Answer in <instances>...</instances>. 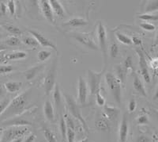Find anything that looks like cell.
I'll list each match as a JSON object with an SVG mask.
<instances>
[{
  "instance_id": "29",
  "label": "cell",
  "mask_w": 158,
  "mask_h": 142,
  "mask_svg": "<svg viewBox=\"0 0 158 142\" xmlns=\"http://www.w3.org/2000/svg\"><path fill=\"white\" fill-rule=\"evenodd\" d=\"M115 37H116L117 40H118V42H120V43L123 44V45H132L131 38H129L128 36H127V35L123 34V33H122L116 32L115 33Z\"/></svg>"
},
{
  "instance_id": "47",
  "label": "cell",
  "mask_w": 158,
  "mask_h": 142,
  "mask_svg": "<svg viewBox=\"0 0 158 142\" xmlns=\"http://www.w3.org/2000/svg\"><path fill=\"white\" fill-rule=\"evenodd\" d=\"M131 41H132V44H135V45H142V41L138 37H134Z\"/></svg>"
},
{
  "instance_id": "32",
  "label": "cell",
  "mask_w": 158,
  "mask_h": 142,
  "mask_svg": "<svg viewBox=\"0 0 158 142\" xmlns=\"http://www.w3.org/2000/svg\"><path fill=\"white\" fill-rule=\"evenodd\" d=\"M158 10V1L157 0H155V1H149V3H147L146 7H145V14L146 13H151L154 12Z\"/></svg>"
},
{
  "instance_id": "12",
  "label": "cell",
  "mask_w": 158,
  "mask_h": 142,
  "mask_svg": "<svg viewBox=\"0 0 158 142\" xmlns=\"http://www.w3.org/2000/svg\"><path fill=\"white\" fill-rule=\"evenodd\" d=\"M129 134V122L126 113H123L121 120L120 128H119V141L127 142Z\"/></svg>"
},
{
  "instance_id": "46",
  "label": "cell",
  "mask_w": 158,
  "mask_h": 142,
  "mask_svg": "<svg viewBox=\"0 0 158 142\" xmlns=\"http://www.w3.org/2000/svg\"><path fill=\"white\" fill-rule=\"evenodd\" d=\"M6 11H7L6 5H5L3 2H1V3H0V15H5L6 14Z\"/></svg>"
},
{
  "instance_id": "24",
  "label": "cell",
  "mask_w": 158,
  "mask_h": 142,
  "mask_svg": "<svg viewBox=\"0 0 158 142\" xmlns=\"http://www.w3.org/2000/svg\"><path fill=\"white\" fill-rule=\"evenodd\" d=\"M43 68H44L43 64H39V65H36V66H33L32 67V68H30V69H27V70L24 72L25 79H27V80H31V79H32L35 76H36V75H37L38 72L43 69Z\"/></svg>"
},
{
  "instance_id": "31",
  "label": "cell",
  "mask_w": 158,
  "mask_h": 142,
  "mask_svg": "<svg viewBox=\"0 0 158 142\" xmlns=\"http://www.w3.org/2000/svg\"><path fill=\"white\" fill-rule=\"evenodd\" d=\"M5 44L8 46L10 47H15L19 46L22 44V42L20 41L19 38L16 36H10L7 38L5 41Z\"/></svg>"
},
{
  "instance_id": "35",
  "label": "cell",
  "mask_w": 158,
  "mask_h": 142,
  "mask_svg": "<svg viewBox=\"0 0 158 142\" xmlns=\"http://www.w3.org/2000/svg\"><path fill=\"white\" fill-rule=\"evenodd\" d=\"M51 52L48 50H40L38 52L37 58L40 61H45L51 56Z\"/></svg>"
},
{
  "instance_id": "50",
  "label": "cell",
  "mask_w": 158,
  "mask_h": 142,
  "mask_svg": "<svg viewBox=\"0 0 158 142\" xmlns=\"http://www.w3.org/2000/svg\"><path fill=\"white\" fill-rule=\"evenodd\" d=\"M87 141H88V137H85V138H84L83 140H80V141L78 142H87Z\"/></svg>"
},
{
  "instance_id": "33",
  "label": "cell",
  "mask_w": 158,
  "mask_h": 142,
  "mask_svg": "<svg viewBox=\"0 0 158 142\" xmlns=\"http://www.w3.org/2000/svg\"><path fill=\"white\" fill-rule=\"evenodd\" d=\"M138 18L144 21V22H152V21L156 22L158 19V16L156 15H151V14H142L138 16Z\"/></svg>"
},
{
  "instance_id": "22",
  "label": "cell",
  "mask_w": 158,
  "mask_h": 142,
  "mask_svg": "<svg viewBox=\"0 0 158 142\" xmlns=\"http://www.w3.org/2000/svg\"><path fill=\"white\" fill-rule=\"evenodd\" d=\"M88 22L81 18H74L70 19L69 21L63 24V26H70V27H81L88 25Z\"/></svg>"
},
{
  "instance_id": "45",
  "label": "cell",
  "mask_w": 158,
  "mask_h": 142,
  "mask_svg": "<svg viewBox=\"0 0 158 142\" xmlns=\"http://www.w3.org/2000/svg\"><path fill=\"white\" fill-rule=\"evenodd\" d=\"M36 138V135L33 134V133H30V134L27 135L26 137H24L23 141L22 142H34Z\"/></svg>"
},
{
  "instance_id": "43",
  "label": "cell",
  "mask_w": 158,
  "mask_h": 142,
  "mask_svg": "<svg viewBox=\"0 0 158 142\" xmlns=\"http://www.w3.org/2000/svg\"><path fill=\"white\" fill-rule=\"evenodd\" d=\"M14 70V68L11 65H0V74L10 73Z\"/></svg>"
},
{
  "instance_id": "52",
  "label": "cell",
  "mask_w": 158,
  "mask_h": 142,
  "mask_svg": "<svg viewBox=\"0 0 158 142\" xmlns=\"http://www.w3.org/2000/svg\"><path fill=\"white\" fill-rule=\"evenodd\" d=\"M1 140H2V137L0 136V142H1Z\"/></svg>"
},
{
  "instance_id": "23",
  "label": "cell",
  "mask_w": 158,
  "mask_h": 142,
  "mask_svg": "<svg viewBox=\"0 0 158 142\" xmlns=\"http://www.w3.org/2000/svg\"><path fill=\"white\" fill-rule=\"evenodd\" d=\"M128 71L123 68L122 64H117L115 66V72H116V78L120 81L122 85L125 84L127 79V75Z\"/></svg>"
},
{
  "instance_id": "20",
  "label": "cell",
  "mask_w": 158,
  "mask_h": 142,
  "mask_svg": "<svg viewBox=\"0 0 158 142\" xmlns=\"http://www.w3.org/2000/svg\"><path fill=\"white\" fill-rule=\"evenodd\" d=\"M44 113L45 118L48 121L53 122L55 121V112L54 107L52 106V103L49 100H47L44 103Z\"/></svg>"
},
{
  "instance_id": "36",
  "label": "cell",
  "mask_w": 158,
  "mask_h": 142,
  "mask_svg": "<svg viewBox=\"0 0 158 142\" xmlns=\"http://www.w3.org/2000/svg\"><path fill=\"white\" fill-rule=\"evenodd\" d=\"M118 52H119V49H118V45L115 42H113L110 46V56L111 58L116 57L118 56Z\"/></svg>"
},
{
  "instance_id": "9",
  "label": "cell",
  "mask_w": 158,
  "mask_h": 142,
  "mask_svg": "<svg viewBox=\"0 0 158 142\" xmlns=\"http://www.w3.org/2000/svg\"><path fill=\"white\" fill-rule=\"evenodd\" d=\"M136 52L138 56V60H139V67H140V72L142 74L143 79L145 82L147 83H150L151 78H150V74H149V69H148V64L146 62V58L144 52L142 50L139 49H136Z\"/></svg>"
},
{
  "instance_id": "2",
  "label": "cell",
  "mask_w": 158,
  "mask_h": 142,
  "mask_svg": "<svg viewBox=\"0 0 158 142\" xmlns=\"http://www.w3.org/2000/svg\"><path fill=\"white\" fill-rule=\"evenodd\" d=\"M105 81L115 101L120 106L122 103V84L120 81L111 72H107L105 74Z\"/></svg>"
},
{
  "instance_id": "30",
  "label": "cell",
  "mask_w": 158,
  "mask_h": 142,
  "mask_svg": "<svg viewBox=\"0 0 158 142\" xmlns=\"http://www.w3.org/2000/svg\"><path fill=\"white\" fill-rule=\"evenodd\" d=\"M22 42H23L25 45H26L27 46L29 47H32V48H37L39 46V44L38 42H36V40L33 37H30V36H26L22 38Z\"/></svg>"
},
{
  "instance_id": "25",
  "label": "cell",
  "mask_w": 158,
  "mask_h": 142,
  "mask_svg": "<svg viewBox=\"0 0 158 142\" xmlns=\"http://www.w3.org/2000/svg\"><path fill=\"white\" fill-rule=\"evenodd\" d=\"M22 82H15V81H9L4 84V87L10 93H15L22 88Z\"/></svg>"
},
{
  "instance_id": "48",
  "label": "cell",
  "mask_w": 158,
  "mask_h": 142,
  "mask_svg": "<svg viewBox=\"0 0 158 142\" xmlns=\"http://www.w3.org/2000/svg\"><path fill=\"white\" fill-rule=\"evenodd\" d=\"M150 140H149V137H147L146 136H144V135H142L140 137H138V140H137L136 142H149Z\"/></svg>"
},
{
  "instance_id": "34",
  "label": "cell",
  "mask_w": 158,
  "mask_h": 142,
  "mask_svg": "<svg viewBox=\"0 0 158 142\" xmlns=\"http://www.w3.org/2000/svg\"><path fill=\"white\" fill-rule=\"evenodd\" d=\"M10 103V98H6V99L0 101V116L2 115V113L5 112V110L7 109Z\"/></svg>"
},
{
  "instance_id": "49",
  "label": "cell",
  "mask_w": 158,
  "mask_h": 142,
  "mask_svg": "<svg viewBox=\"0 0 158 142\" xmlns=\"http://www.w3.org/2000/svg\"><path fill=\"white\" fill-rule=\"evenodd\" d=\"M23 139L24 137H19V138H16L15 140H11L10 142H22L23 141Z\"/></svg>"
},
{
  "instance_id": "38",
  "label": "cell",
  "mask_w": 158,
  "mask_h": 142,
  "mask_svg": "<svg viewBox=\"0 0 158 142\" xmlns=\"http://www.w3.org/2000/svg\"><path fill=\"white\" fill-rule=\"evenodd\" d=\"M123 66L125 69L127 70H129V69H131V70H134V65H133V59L131 56H127L126 58V60H124L123 64Z\"/></svg>"
},
{
  "instance_id": "1",
  "label": "cell",
  "mask_w": 158,
  "mask_h": 142,
  "mask_svg": "<svg viewBox=\"0 0 158 142\" xmlns=\"http://www.w3.org/2000/svg\"><path fill=\"white\" fill-rule=\"evenodd\" d=\"M29 90L26 91L24 93L20 94L18 96L10 100L7 109L5 110L1 117L2 119H9L12 118L17 117L18 115L21 114L24 110H25L26 106L29 103Z\"/></svg>"
},
{
  "instance_id": "11",
  "label": "cell",
  "mask_w": 158,
  "mask_h": 142,
  "mask_svg": "<svg viewBox=\"0 0 158 142\" xmlns=\"http://www.w3.org/2000/svg\"><path fill=\"white\" fill-rule=\"evenodd\" d=\"M28 32L32 35L35 39L36 40V42H38L39 45H40L43 47H47V48H51V49H54V50H57V48H56V45L54 43H52L48 38H47L44 34H42L41 33L39 32L37 30H35V29H27Z\"/></svg>"
},
{
  "instance_id": "37",
  "label": "cell",
  "mask_w": 158,
  "mask_h": 142,
  "mask_svg": "<svg viewBox=\"0 0 158 142\" xmlns=\"http://www.w3.org/2000/svg\"><path fill=\"white\" fill-rule=\"evenodd\" d=\"M75 136V130L67 127V142H74Z\"/></svg>"
},
{
  "instance_id": "16",
  "label": "cell",
  "mask_w": 158,
  "mask_h": 142,
  "mask_svg": "<svg viewBox=\"0 0 158 142\" xmlns=\"http://www.w3.org/2000/svg\"><path fill=\"white\" fill-rule=\"evenodd\" d=\"M40 3H41V10L44 14V16L49 22L55 24L54 15H53V11H52L48 1L43 0V1H40Z\"/></svg>"
},
{
  "instance_id": "10",
  "label": "cell",
  "mask_w": 158,
  "mask_h": 142,
  "mask_svg": "<svg viewBox=\"0 0 158 142\" xmlns=\"http://www.w3.org/2000/svg\"><path fill=\"white\" fill-rule=\"evenodd\" d=\"M89 88L86 81L81 76L78 77V83H77V99L81 105H85L87 102L88 98Z\"/></svg>"
},
{
  "instance_id": "4",
  "label": "cell",
  "mask_w": 158,
  "mask_h": 142,
  "mask_svg": "<svg viewBox=\"0 0 158 142\" xmlns=\"http://www.w3.org/2000/svg\"><path fill=\"white\" fill-rule=\"evenodd\" d=\"M64 97L65 100H66V103H67V107H68V110L69 111H70L72 117L74 118L75 119H77L79 122L81 123L82 127L84 128L85 131L88 133V126H87L85 119L83 118L82 115H81V111H80V109H79L78 106H77V103L75 102V100H74V99L73 98V96L70 95H67V94H65Z\"/></svg>"
},
{
  "instance_id": "6",
  "label": "cell",
  "mask_w": 158,
  "mask_h": 142,
  "mask_svg": "<svg viewBox=\"0 0 158 142\" xmlns=\"http://www.w3.org/2000/svg\"><path fill=\"white\" fill-rule=\"evenodd\" d=\"M57 64H58V58H55L52 62V67L48 72L46 77L44 79V91L46 95H49L55 85H56V73H57Z\"/></svg>"
},
{
  "instance_id": "42",
  "label": "cell",
  "mask_w": 158,
  "mask_h": 142,
  "mask_svg": "<svg viewBox=\"0 0 158 142\" xmlns=\"http://www.w3.org/2000/svg\"><path fill=\"white\" fill-rule=\"evenodd\" d=\"M137 123L138 125H146L149 123V118L146 114H142V115L138 116L137 118Z\"/></svg>"
},
{
  "instance_id": "5",
  "label": "cell",
  "mask_w": 158,
  "mask_h": 142,
  "mask_svg": "<svg viewBox=\"0 0 158 142\" xmlns=\"http://www.w3.org/2000/svg\"><path fill=\"white\" fill-rule=\"evenodd\" d=\"M97 38H98V44L101 51L103 53L104 57V68L107 69V60H108V38H107L106 29L101 22H99L97 25Z\"/></svg>"
},
{
  "instance_id": "17",
  "label": "cell",
  "mask_w": 158,
  "mask_h": 142,
  "mask_svg": "<svg viewBox=\"0 0 158 142\" xmlns=\"http://www.w3.org/2000/svg\"><path fill=\"white\" fill-rule=\"evenodd\" d=\"M48 2L51 6V7H52V11H53L58 17L62 18L65 16L64 8H63V5L60 3L59 1H58V0H50Z\"/></svg>"
},
{
  "instance_id": "28",
  "label": "cell",
  "mask_w": 158,
  "mask_h": 142,
  "mask_svg": "<svg viewBox=\"0 0 158 142\" xmlns=\"http://www.w3.org/2000/svg\"><path fill=\"white\" fill-rule=\"evenodd\" d=\"M59 128H60L62 140H63V142H67V125H66V122H65V119L63 116L60 117Z\"/></svg>"
},
{
  "instance_id": "44",
  "label": "cell",
  "mask_w": 158,
  "mask_h": 142,
  "mask_svg": "<svg viewBox=\"0 0 158 142\" xmlns=\"http://www.w3.org/2000/svg\"><path fill=\"white\" fill-rule=\"evenodd\" d=\"M137 107V103L135 99H131L129 102V104H128V110L130 112H134L135 110Z\"/></svg>"
},
{
  "instance_id": "8",
  "label": "cell",
  "mask_w": 158,
  "mask_h": 142,
  "mask_svg": "<svg viewBox=\"0 0 158 142\" xmlns=\"http://www.w3.org/2000/svg\"><path fill=\"white\" fill-rule=\"evenodd\" d=\"M106 69H104L101 72H95L92 70L88 71V76H89V83L90 93L92 95H95L96 93L98 91L101 86V82L102 76L105 73Z\"/></svg>"
},
{
  "instance_id": "27",
  "label": "cell",
  "mask_w": 158,
  "mask_h": 142,
  "mask_svg": "<svg viewBox=\"0 0 158 142\" xmlns=\"http://www.w3.org/2000/svg\"><path fill=\"white\" fill-rule=\"evenodd\" d=\"M2 27L5 30L7 31L8 33L13 34V36H21V35L23 34V32L21 30V29H19L18 27L15 26L14 25H10V24H4L2 25Z\"/></svg>"
},
{
  "instance_id": "7",
  "label": "cell",
  "mask_w": 158,
  "mask_h": 142,
  "mask_svg": "<svg viewBox=\"0 0 158 142\" xmlns=\"http://www.w3.org/2000/svg\"><path fill=\"white\" fill-rule=\"evenodd\" d=\"M70 37L77 41L79 43L84 45L88 49L92 50H99L98 45L96 44L94 38L90 33H70Z\"/></svg>"
},
{
  "instance_id": "13",
  "label": "cell",
  "mask_w": 158,
  "mask_h": 142,
  "mask_svg": "<svg viewBox=\"0 0 158 142\" xmlns=\"http://www.w3.org/2000/svg\"><path fill=\"white\" fill-rule=\"evenodd\" d=\"M119 113H120V110H119L118 108L105 106L104 108L103 115L110 122H114L118 119V116H119Z\"/></svg>"
},
{
  "instance_id": "19",
  "label": "cell",
  "mask_w": 158,
  "mask_h": 142,
  "mask_svg": "<svg viewBox=\"0 0 158 142\" xmlns=\"http://www.w3.org/2000/svg\"><path fill=\"white\" fill-rule=\"evenodd\" d=\"M133 86L135 90L138 93L142 95L144 97H146V96L147 95H146V89H145V87H144L143 83H142V82L141 81V79H139V76H138V74H137L136 72H134Z\"/></svg>"
},
{
  "instance_id": "51",
  "label": "cell",
  "mask_w": 158,
  "mask_h": 142,
  "mask_svg": "<svg viewBox=\"0 0 158 142\" xmlns=\"http://www.w3.org/2000/svg\"><path fill=\"white\" fill-rule=\"evenodd\" d=\"M2 37H3V35H2V33H0V40L2 39Z\"/></svg>"
},
{
  "instance_id": "14",
  "label": "cell",
  "mask_w": 158,
  "mask_h": 142,
  "mask_svg": "<svg viewBox=\"0 0 158 142\" xmlns=\"http://www.w3.org/2000/svg\"><path fill=\"white\" fill-rule=\"evenodd\" d=\"M31 123L26 119L20 117H15L12 118L6 119L2 122V126H30Z\"/></svg>"
},
{
  "instance_id": "15",
  "label": "cell",
  "mask_w": 158,
  "mask_h": 142,
  "mask_svg": "<svg viewBox=\"0 0 158 142\" xmlns=\"http://www.w3.org/2000/svg\"><path fill=\"white\" fill-rule=\"evenodd\" d=\"M97 130L102 132H109L111 130V122L103 114L98 116L95 122Z\"/></svg>"
},
{
  "instance_id": "40",
  "label": "cell",
  "mask_w": 158,
  "mask_h": 142,
  "mask_svg": "<svg viewBox=\"0 0 158 142\" xmlns=\"http://www.w3.org/2000/svg\"><path fill=\"white\" fill-rule=\"evenodd\" d=\"M139 25H140V27L142 29L146 31H149V32H151V31H154L155 29H156V26H155L154 25H153V24L149 23V22H142V23H140Z\"/></svg>"
},
{
  "instance_id": "21",
  "label": "cell",
  "mask_w": 158,
  "mask_h": 142,
  "mask_svg": "<svg viewBox=\"0 0 158 142\" xmlns=\"http://www.w3.org/2000/svg\"><path fill=\"white\" fill-rule=\"evenodd\" d=\"M53 89H54V91H53V100H54L55 106H56V110L59 111L62 104V96L59 84L56 83Z\"/></svg>"
},
{
  "instance_id": "18",
  "label": "cell",
  "mask_w": 158,
  "mask_h": 142,
  "mask_svg": "<svg viewBox=\"0 0 158 142\" xmlns=\"http://www.w3.org/2000/svg\"><path fill=\"white\" fill-rule=\"evenodd\" d=\"M28 54L23 51H15L10 53L3 55V58L5 61L9 60H22L27 57Z\"/></svg>"
},
{
  "instance_id": "3",
  "label": "cell",
  "mask_w": 158,
  "mask_h": 142,
  "mask_svg": "<svg viewBox=\"0 0 158 142\" xmlns=\"http://www.w3.org/2000/svg\"><path fill=\"white\" fill-rule=\"evenodd\" d=\"M29 130L28 126H9L4 130L1 142H10L19 137H24Z\"/></svg>"
},
{
  "instance_id": "26",
  "label": "cell",
  "mask_w": 158,
  "mask_h": 142,
  "mask_svg": "<svg viewBox=\"0 0 158 142\" xmlns=\"http://www.w3.org/2000/svg\"><path fill=\"white\" fill-rule=\"evenodd\" d=\"M42 132L47 142H58L56 135L50 128L47 126H42Z\"/></svg>"
},
{
  "instance_id": "41",
  "label": "cell",
  "mask_w": 158,
  "mask_h": 142,
  "mask_svg": "<svg viewBox=\"0 0 158 142\" xmlns=\"http://www.w3.org/2000/svg\"><path fill=\"white\" fill-rule=\"evenodd\" d=\"M6 8L9 11L10 15H14L16 11V6H15V2L13 0H10L6 3Z\"/></svg>"
},
{
  "instance_id": "39",
  "label": "cell",
  "mask_w": 158,
  "mask_h": 142,
  "mask_svg": "<svg viewBox=\"0 0 158 142\" xmlns=\"http://www.w3.org/2000/svg\"><path fill=\"white\" fill-rule=\"evenodd\" d=\"M96 102L97 104L100 106H104L105 105V99L104 96L101 95V90H99L96 93Z\"/></svg>"
}]
</instances>
